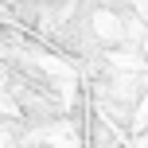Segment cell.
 <instances>
[{
	"instance_id": "cell-1",
	"label": "cell",
	"mask_w": 148,
	"mask_h": 148,
	"mask_svg": "<svg viewBox=\"0 0 148 148\" xmlns=\"http://www.w3.org/2000/svg\"><path fill=\"white\" fill-rule=\"evenodd\" d=\"M94 31H97L101 39H121V31H125V27H121V20H117V16L97 12V16H94Z\"/></svg>"
},
{
	"instance_id": "cell-2",
	"label": "cell",
	"mask_w": 148,
	"mask_h": 148,
	"mask_svg": "<svg viewBox=\"0 0 148 148\" xmlns=\"http://www.w3.org/2000/svg\"><path fill=\"white\" fill-rule=\"evenodd\" d=\"M136 4H140V12H144V16H148V0H136Z\"/></svg>"
}]
</instances>
